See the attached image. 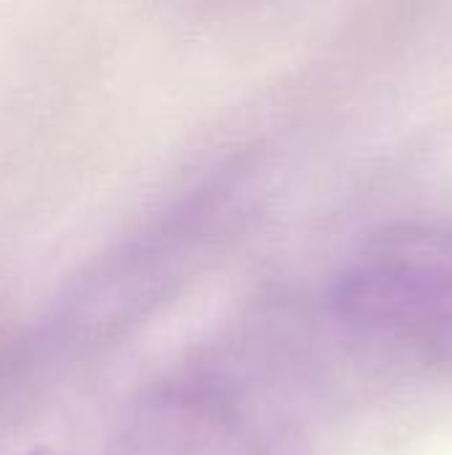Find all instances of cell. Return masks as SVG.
Wrapping results in <instances>:
<instances>
[{
	"label": "cell",
	"instance_id": "obj_2",
	"mask_svg": "<svg viewBox=\"0 0 452 455\" xmlns=\"http://www.w3.org/2000/svg\"><path fill=\"white\" fill-rule=\"evenodd\" d=\"M330 307L357 336L452 379V232L405 227L376 237L336 277Z\"/></svg>",
	"mask_w": 452,
	"mask_h": 455
},
{
	"label": "cell",
	"instance_id": "obj_3",
	"mask_svg": "<svg viewBox=\"0 0 452 455\" xmlns=\"http://www.w3.org/2000/svg\"><path fill=\"white\" fill-rule=\"evenodd\" d=\"M115 455H309L296 424L218 379H170L123 413Z\"/></svg>",
	"mask_w": 452,
	"mask_h": 455
},
{
	"label": "cell",
	"instance_id": "obj_4",
	"mask_svg": "<svg viewBox=\"0 0 452 455\" xmlns=\"http://www.w3.org/2000/svg\"><path fill=\"white\" fill-rule=\"evenodd\" d=\"M21 455H69V453H64V451H56V448H45V445H40V448H29V451H24Z\"/></svg>",
	"mask_w": 452,
	"mask_h": 455
},
{
	"label": "cell",
	"instance_id": "obj_1",
	"mask_svg": "<svg viewBox=\"0 0 452 455\" xmlns=\"http://www.w3.org/2000/svg\"><path fill=\"white\" fill-rule=\"evenodd\" d=\"M210 213L200 197L91 264L19 339L5 371L24 379L69 368L117 339L186 275L205 245Z\"/></svg>",
	"mask_w": 452,
	"mask_h": 455
}]
</instances>
